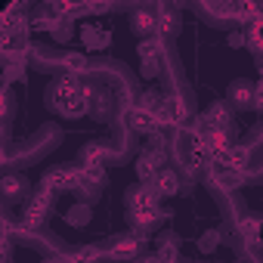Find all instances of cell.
Returning a JSON list of instances; mask_svg holds the SVG:
<instances>
[{
  "label": "cell",
  "mask_w": 263,
  "mask_h": 263,
  "mask_svg": "<svg viewBox=\"0 0 263 263\" xmlns=\"http://www.w3.org/2000/svg\"><path fill=\"white\" fill-rule=\"evenodd\" d=\"M50 102L56 105V111H62V115H81L84 108H87V102H90V90L81 84V78L78 74H62L56 84H53V90H50Z\"/></svg>",
  "instance_id": "1"
},
{
  "label": "cell",
  "mask_w": 263,
  "mask_h": 263,
  "mask_svg": "<svg viewBox=\"0 0 263 263\" xmlns=\"http://www.w3.org/2000/svg\"><path fill=\"white\" fill-rule=\"evenodd\" d=\"M50 201H53V192H37L31 201H28V208H25V217H22V229H34V226H41V220L47 217V211H50Z\"/></svg>",
  "instance_id": "2"
},
{
  "label": "cell",
  "mask_w": 263,
  "mask_h": 263,
  "mask_svg": "<svg viewBox=\"0 0 263 263\" xmlns=\"http://www.w3.org/2000/svg\"><path fill=\"white\" fill-rule=\"evenodd\" d=\"M81 183H84V180H81V171H74V167H59V171H53V174L44 177V189H47V192L74 189V186H81Z\"/></svg>",
  "instance_id": "3"
},
{
  "label": "cell",
  "mask_w": 263,
  "mask_h": 263,
  "mask_svg": "<svg viewBox=\"0 0 263 263\" xmlns=\"http://www.w3.org/2000/svg\"><path fill=\"white\" fill-rule=\"evenodd\" d=\"M149 211H158V192L152 186H140L130 195V214L140 217V214H149Z\"/></svg>",
  "instance_id": "4"
},
{
  "label": "cell",
  "mask_w": 263,
  "mask_h": 263,
  "mask_svg": "<svg viewBox=\"0 0 263 263\" xmlns=\"http://www.w3.org/2000/svg\"><path fill=\"white\" fill-rule=\"evenodd\" d=\"M127 124H130V130H137V134H149V137H155L158 127H161L158 115H149V111H143V108H134V111H130Z\"/></svg>",
  "instance_id": "5"
},
{
  "label": "cell",
  "mask_w": 263,
  "mask_h": 263,
  "mask_svg": "<svg viewBox=\"0 0 263 263\" xmlns=\"http://www.w3.org/2000/svg\"><path fill=\"white\" fill-rule=\"evenodd\" d=\"M211 171H214V183H217L220 189H235V186L245 183V171H238V167H229V164H211Z\"/></svg>",
  "instance_id": "6"
},
{
  "label": "cell",
  "mask_w": 263,
  "mask_h": 263,
  "mask_svg": "<svg viewBox=\"0 0 263 263\" xmlns=\"http://www.w3.org/2000/svg\"><path fill=\"white\" fill-rule=\"evenodd\" d=\"M137 254H140V238H137V235L118 238V241L108 248V257H111V260H130V257H137Z\"/></svg>",
  "instance_id": "7"
},
{
  "label": "cell",
  "mask_w": 263,
  "mask_h": 263,
  "mask_svg": "<svg viewBox=\"0 0 263 263\" xmlns=\"http://www.w3.org/2000/svg\"><path fill=\"white\" fill-rule=\"evenodd\" d=\"M238 232L245 235V241L251 248H263V220H241Z\"/></svg>",
  "instance_id": "8"
},
{
  "label": "cell",
  "mask_w": 263,
  "mask_h": 263,
  "mask_svg": "<svg viewBox=\"0 0 263 263\" xmlns=\"http://www.w3.org/2000/svg\"><path fill=\"white\" fill-rule=\"evenodd\" d=\"M152 189H155L158 195H174V192L180 189V180H177L174 171H158L155 180H152Z\"/></svg>",
  "instance_id": "9"
},
{
  "label": "cell",
  "mask_w": 263,
  "mask_h": 263,
  "mask_svg": "<svg viewBox=\"0 0 263 263\" xmlns=\"http://www.w3.org/2000/svg\"><path fill=\"white\" fill-rule=\"evenodd\" d=\"M201 118H204L208 130H220V134H226V127H229V111H226L223 105H211L208 115H201Z\"/></svg>",
  "instance_id": "10"
},
{
  "label": "cell",
  "mask_w": 263,
  "mask_h": 263,
  "mask_svg": "<svg viewBox=\"0 0 263 263\" xmlns=\"http://www.w3.org/2000/svg\"><path fill=\"white\" fill-rule=\"evenodd\" d=\"M81 180L90 183V186H99L105 180V164H93V161H84L81 167Z\"/></svg>",
  "instance_id": "11"
},
{
  "label": "cell",
  "mask_w": 263,
  "mask_h": 263,
  "mask_svg": "<svg viewBox=\"0 0 263 263\" xmlns=\"http://www.w3.org/2000/svg\"><path fill=\"white\" fill-rule=\"evenodd\" d=\"M84 44H87L90 50H99V47L108 44V31H96L93 25H87V28H84Z\"/></svg>",
  "instance_id": "12"
},
{
  "label": "cell",
  "mask_w": 263,
  "mask_h": 263,
  "mask_svg": "<svg viewBox=\"0 0 263 263\" xmlns=\"http://www.w3.org/2000/svg\"><path fill=\"white\" fill-rule=\"evenodd\" d=\"M248 161H251V152H248V146H232L229 149V167H238V171H245L248 167Z\"/></svg>",
  "instance_id": "13"
},
{
  "label": "cell",
  "mask_w": 263,
  "mask_h": 263,
  "mask_svg": "<svg viewBox=\"0 0 263 263\" xmlns=\"http://www.w3.org/2000/svg\"><path fill=\"white\" fill-rule=\"evenodd\" d=\"M229 96H232L238 105H248V102H254V90H251L245 81H235V84H232V90H229Z\"/></svg>",
  "instance_id": "14"
},
{
  "label": "cell",
  "mask_w": 263,
  "mask_h": 263,
  "mask_svg": "<svg viewBox=\"0 0 263 263\" xmlns=\"http://www.w3.org/2000/svg\"><path fill=\"white\" fill-rule=\"evenodd\" d=\"M155 25H158V19H155V16H149V13H143V10L134 16V28H137L140 34H152V31H155Z\"/></svg>",
  "instance_id": "15"
},
{
  "label": "cell",
  "mask_w": 263,
  "mask_h": 263,
  "mask_svg": "<svg viewBox=\"0 0 263 263\" xmlns=\"http://www.w3.org/2000/svg\"><path fill=\"white\" fill-rule=\"evenodd\" d=\"M158 53H161V41H158V37H149V41L140 44V56H143V62L158 59Z\"/></svg>",
  "instance_id": "16"
},
{
  "label": "cell",
  "mask_w": 263,
  "mask_h": 263,
  "mask_svg": "<svg viewBox=\"0 0 263 263\" xmlns=\"http://www.w3.org/2000/svg\"><path fill=\"white\" fill-rule=\"evenodd\" d=\"M155 257H158V263H174V260H177V245H174L171 238H164V241L158 245V254H155Z\"/></svg>",
  "instance_id": "17"
},
{
  "label": "cell",
  "mask_w": 263,
  "mask_h": 263,
  "mask_svg": "<svg viewBox=\"0 0 263 263\" xmlns=\"http://www.w3.org/2000/svg\"><path fill=\"white\" fill-rule=\"evenodd\" d=\"M65 68H68V74L84 71V68H87V56H84V53H68V56H65Z\"/></svg>",
  "instance_id": "18"
},
{
  "label": "cell",
  "mask_w": 263,
  "mask_h": 263,
  "mask_svg": "<svg viewBox=\"0 0 263 263\" xmlns=\"http://www.w3.org/2000/svg\"><path fill=\"white\" fill-rule=\"evenodd\" d=\"M96 248H81V251H74V254H68L65 257V263H93L96 260Z\"/></svg>",
  "instance_id": "19"
},
{
  "label": "cell",
  "mask_w": 263,
  "mask_h": 263,
  "mask_svg": "<svg viewBox=\"0 0 263 263\" xmlns=\"http://www.w3.org/2000/svg\"><path fill=\"white\" fill-rule=\"evenodd\" d=\"M105 155H108L105 146H87V149H84V161H93V164H102Z\"/></svg>",
  "instance_id": "20"
},
{
  "label": "cell",
  "mask_w": 263,
  "mask_h": 263,
  "mask_svg": "<svg viewBox=\"0 0 263 263\" xmlns=\"http://www.w3.org/2000/svg\"><path fill=\"white\" fill-rule=\"evenodd\" d=\"M158 25H161V31H164V34H174V31H177V16H174L171 10H164V13H161V19H158Z\"/></svg>",
  "instance_id": "21"
},
{
  "label": "cell",
  "mask_w": 263,
  "mask_h": 263,
  "mask_svg": "<svg viewBox=\"0 0 263 263\" xmlns=\"http://www.w3.org/2000/svg\"><path fill=\"white\" fill-rule=\"evenodd\" d=\"M137 174H140V180H155L158 167H155V164H149L146 158H140V161H137Z\"/></svg>",
  "instance_id": "22"
},
{
  "label": "cell",
  "mask_w": 263,
  "mask_h": 263,
  "mask_svg": "<svg viewBox=\"0 0 263 263\" xmlns=\"http://www.w3.org/2000/svg\"><path fill=\"white\" fill-rule=\"evenodd\" d=\"M22 186H25V183H22V177H16V174H10V177L4 180V192H7L10 198H13V195H16V192L22 189Z\"/></svg>",
  "instance_id": "23"
},
{
  "label": "cell",
  "mask_w": 263,
  "mask_h": 263,
  "mask_svg": "<svg viewBox=\"0 0 263 263\" xmlns=\"http://www.w3.org/2000/svg\"><path fill=\"white\" fill-rule=\"evenodd\" d=\"M254 105L263 111V78H260V84H257V90H254Z\"/></svg>",
  "instance_id": "24"
},
{
  "label": "cell",
  "mask_w": 263,
  "mask_h": 263,
  "mask_svg": "<svg viewBox=\"0 0 263 263\" xmlns=\"http://www.w3.org/2000/svg\"><path fill=\"white\" fill-rule=\"evenodd\" d=\"M108 10V4H90V13H105Z\"/></svg>",
  "instance_id": "25"
},
{
  "label": "cell",
  "mask_w": 263,
  "mask_h": 263,
  "mask_svg": "<svg viewBox=\"0 0 263 263\" xmlns=\"http://www.w3.org/2000/svg\"><path fill=\"white\" fill-rule=\"evenodd\" d=\"M140 263H158V257H143Z\"/></svg>",
  "instance_id": "26"
}]
</instances>
